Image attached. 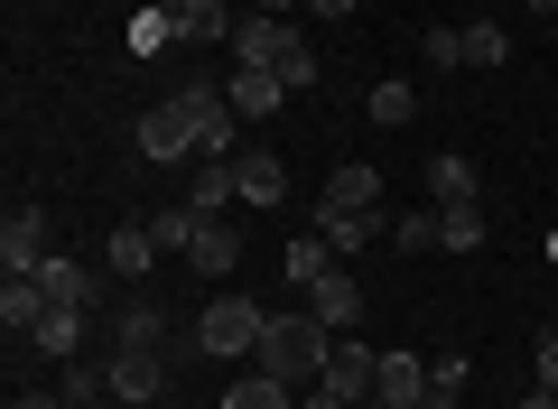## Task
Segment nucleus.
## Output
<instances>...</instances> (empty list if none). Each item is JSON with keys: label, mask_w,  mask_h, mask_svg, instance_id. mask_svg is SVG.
<instances>
[{"label": "nucleus", "mask_w": 558, "mask_h": 409, "mask_svg": "<svg viewBox=\"0 0 558 409\" xmlns=\"http://www.w3.org/2000/svg\"><path fill=\"white\" fill-rule=\"evenodd\" d=\"M326 353H336V326H326L317 308H299V316H270V335H260L252 363L270 372V382H289V390H317L326 382Z\"/></svg>", "instance_id": "obj_1"}, {"label": "nucleus", "mask_w": 558, "mask_h": 409, "mask_svg": "<svg viewBox=\"0 0 558 409\" xmlns=\"http://www.w3.org/2000/svg\"><path fill=\"white\" fill-rule=\"evenodd\" d=\"M233 65H270L289 94L317 84V47L299 38V20H270V10H242V20H233Z\"/></svg>", "instance_id": "obj_2"}, {"label": "nucleus", "mask_w": 558, "mask_h": 409, "mask_svg": "<svg viewBox=\"0 0 558 409\" xmlns=\"http://www.w3.org/2000/svg\"><path fill=\"white\" fill-rule=\"evenodd\" d=\"M260 335H270V308H260V298H242V289L205 298V316H196V345L215 353V363H252Z\"/></svg>", "instance_id": "obj_3"}, {"label": "nucleus", "mask_w": 558, "mask_h": 409, "mask_svg": "<svg viewBox=\"0 0 558 409\" xmlns=\"http://www.w3.org/2000/svg\"><path fill=\"white\" fill-rule=\"evenodd\" d=\"M178 103H186V121H196V158H233V149H242V112H233V94H223V84L186 75Z\"/></svg>", "instance_id": "obj_4"}, {"label": "nucleus", "mask_w": 558, "mask_h": 409, "mask_svg": "<svg viewBox=\"0 0 558 409\" xmlns=\"http://www.w3.org/2000/svg\"><path fill=\"white\" fill-rule=\"evenodd\" d=\"M140 158H159V168H186V158H196V121H186L178 94L140 112Z\"/></svg>", "instance_id": "obj_5"}, {"label": "nucleus", "mask_w": 558, "mask_h": 409, "mask_svg": "<svg viewBox=\"0 0 558 409\" xmlns=\"http://www.w3.org/2000/svg\"><path fill=\"white\" fill-rule=\"evenodd\" d=\"M326 390L354 400V409H373V400H381V353L354 345V335H336V353H326Z\"/></svg>", "instance_id": "obj_6"}, {"label": "nucleus", "mask_w": 558, "mask_h": 409, "mask_svg": "<svg viewBox=\"0 0 558 409\" xmlns=\"http://www.w3.org/2000/svg\"><path fill=\"white\" fill-rule=\"evenodd\" d=\"M47 261V205H10L0 224V279H28Z\"/></svg>", "instance_id": "obj_7"}, {"label": "nucleus", "mask_w": 558, "mask_h": 409, "mask_svg": "<svg viewBox=\"0 0 558 409\" xmlns=\"http://www.w3.org/2000/svg\"><path fill=\"white\" fill-rule=\"evenodd\" d=\"M326 215H381V177L363 168V158H344L336 177H326V195H317V224Z\"/></svg>", "instance_id": "obj_8"}, {"label": "nucleus", "mask_w": 558, "mask_h": 409, "mask_svg": "<svg viewBox=\"0 0 558 409\" xmlns=\"http://www.w3.org/2000/svg\"><path fill=\"white\" fill-rule=\"evenodd\" d=\"M159 390H168V363H159V353H121V345H112V400H121V409H149Z\"/></svg>", "instance_id": "obj_9"}, {"label": "nucleus", "mask_w": 558, "mask_h": 409, "mask_svg": "<svg viewBox=\"0 0 558 409\" xmlns=\"http://www.w3.org/2000/svg\"><path fill=\"white\" fill-rule=\"evenodd\" d=\"M233 187H242V205H279L289 195V158L279 149H233Z\"/></svg>", "instance_id": "obj_10"}, {"label": "nucleus", "mask_w": 558, "mask_h": 409, "mask_svg": "<svg viewBox=\"0 0 558 409\" xmlns=\"http://www.w3.org/2000/svg\"><path fill=\"white\" fill-rule=\"evenodd\" d=\"M168 28L186 47H233V10L223 0H168Z\"/></svg>", "instance_id": "obj_11"}, {"label": "nucleus", "mask_w": 558, "mask_h": 409, "mask_svg": "<svg viewBox=\"0 0 558 409\" xmlns=\"http://www.w3.org/2000/svg\"><path fill=\"white\" fill-rule=\"evenodd\" d=\"M307 308H317V316H326L336 335H354V326H363V289L344 279V261H336L326 279H307Z\"/></svg>", "instance_id": "obj_12"}, {"label": "nucleus", "mask_w": 558, "mask_h": 409, "mask_svg": "<svg viewBox=\"0 0 558 409\" xmlns=\"http://www.w3.org/2000/svg\"><path fill=\"white\" fill-rule=\"evenodd\" d=\"M186 205H196L205 224H223L242 205V187H233V158H196V187H186Z\"/></svg>", "instance_id": "obj_13"}, {"label": "nucleus", "mask_w": 558, "mask_h": 409, "mask_svg": "<svg viewBox=\"0 0 558 409\" xmlns=\"http://www.w3.org/2000/svg\"><path fill=\"white\" fill-rule=\"evenodd\" d=\"M28 279L47 289V308H94V270H84V261H65V252H47Z\"/></svg>", "instance_id": "obj_14"}, {"label": "nucleus", "mask_w": 558, "mask_h": 409, "mask_svg": "<svg viewBox=\"0 0 558 409\" xmlns=\"http://www.w3.org/2000/svg\"><path fill=\"white\" fill-rule=\"evenodd\" d=\"M223 94H233V112H242V121H270L279 103H289V84H279L270 65H233V84H223Z\"/></svg>", "instance_id": "obj_15"}, {"label": "nucleus", "mask_w": 558, "mask_h": 409, "mask_svg": "<svg viewBox=\"0 0 558 409\" xmlns=\"http://www.w3.org/2000/svg\"><path fill=\"white\" fill-rule=\"evenodd\" d=\"M112 345H121V353H159V345H168V316L149 308V298H121V316H112Z\"/></svg>", "instance_id": "obj_16"}, {"label": "nucleus", "mask_w": 558, "mask_h": 409, "mask_svg": "<svg viewBox=\"0 0 558 409\" xmlns=\"http://www.w3.org/2000/svg\"><path fill=\"white\" fill-rule=\"evenodd\" d=\"M428 195H438V205H475V195H484L475 158H465V149H438V158H428Z\"/></svg>", "instance_id": "obj_17"}, {"label": "nucleus", "mask_w": 558, "mask_h": 409, "mask_svg": "<svg viewBox=\"0 0 558 409\" xmlns=\"http://www.w3.org/2000/svg\"><path fill=\"white\" fill-rule=\"evenodd\" d=\"M102 261H112V279H149V270H159V233H149V224H121Z\"/></svg>", "instance_id": "obj_18"}, {"label": "nucleus", "mask_w": 558, "mask_h": 409, "mask_svg": "<svg viewBox=\"0 0 558 409\" xmlns=\"http://www.w3.org/2000/svg\"><path fill=\"white\" fill-rule=\"evenodd\" d=\"M223 409H299V390L270 382L260 363H242V372H233V390H223Z\"/></svg>", "instance_id": "obj_19"}, {"label": "nucleus", "mask_w": 558, "mask_h": 409, "mask_svg": "<svg viewBox=\"0 0 558 409\" xmlns=\"http://www.w3.org/2000/svg\"><path fill=\"white\" fill-rule=\"evenodd\" d=\"M28 345L57 353V363H75V353H84V308H47L38 326H28Z\"/></svg>", "instance_id": "obj_20"}, {"label": "nucleus", "mask_w": 558, "mask_h": 409, "mask_svg": "<svg viewBox=\"0 0 558 409\" xmlns=\"http://www.w3.org/2000/svg\"><path fill=\"white\" fill-rule=\"evenodd\" d=\"M381 400L418 409V400H428V363H418V353H381Z\"/></svg>", "instance_id": "obj_21"}, {"label": "nucleus", "mask_w": 558, "mask_h": 409, "mask_svg": "<svg viewBox=\"0 0 558 409\" xmlns=\"http://www.w3.org/2000/svg\"><path fill=\"white\" fill-rule=\"evenodd\" d=\"M186 261H196L205 279H233V270H242V233H233V224H205V233H196V252H186Z\"/></svg>", "instance_id": "obj_22"}, {"label": "nucleus", "mask_w": 558, "mask_h": 409, "mask_svg": "<svg viewBox=\"0 0 558 409\" xmlns=\"http://www.w3.org/2000/svg\"><path fill=\"white\" fill-rule=\"evenodd\" d=\"M381 233H391L381 215H326V224H317V242H326L336 261H344V252H363V242H381Z\"/></svg>", "instance_id": "obj_23"}, {"label": "nucleus", "mask_w": 558, "mask_h": 409, "mask_svg": "<svg viewBox=\"0 0 558 409\" xmlns=\"http://www.w3.org/2000/svg\"><path fill=\"white\" fill-rule=\"evenodd\" d=\"M38 316H47V289H38V279H0V326L28 335Z\"/></svg>", "instance_id": "obj_24"}, {"label": "nucleus", "mask_w": 558, "mask_h": 409, "mask_svg": "<svg viewBox=\"0 0 558 409\" xmlns=\"http://www.w3.org/2000/svg\"><path fill=\"white\" fill-rule=\"evenodd\" d=\"M149 233H159V252H196L205 215H196V205H159V215H149Z\"/></svg>", "instance_id": "obj_25"}, {"label": "nucleus", "mask_w": 558, "mask_h": 409, "mask_svg": "<svg viewBox=\"0 0 558 409\" xmlns=\"http://www.w3.org/2000/svg\"><path fill=\"white\" fill-rule=\"evenodd\" d=\"M438 242L447 252H484V205H438Z\"/></svg>", "instance_id": "obj_26"}, {"label": "nucleus", "mask_w": 558, "mask_h": 409, "mask_svg": "<svg viewBox=\"0 0 558 409\" xmlns=\"http://www.w3.org/2000/svg\"><path fill=\"white\" fill-rule=\"evenodd\" d=\"M457 38H465V65H502V57H512L502 20H475V28H457Z\"/></svg>", "instance_id": "obj_27"}, {"label": "nucleus", "mask_w": 558, "mask_h": 409, "mask_svg": "<svg viewBox=\"0 0 558 409\" xmlns=\"http://www.w3.org/2000/svg\"><path fill=\"white\" fill-rule=\"evenodd\" d=\"M410 112H418V94H410L400 75H381V84H373V121H381V131H400Z\"/></svg>", "instance_id": "obj_28"}, {"label": "nucleus", "mask_w": 558, "mask_h": 409, "mask_svg": "<svg viewBox=\"0 0 558 409\" xmlns=\"http://www.w3.org/2000/svg\"><path fill=\"white\" fill-rule=\"evenodd\" d=\"M391 242H400V252H438V205L400 215V224H391Z\"/></svg>", "instance_id": "obj_29"}, {"label": "nucleus", "mask_w": 558, "mask_h": 409, "mask_svg": "<svg viewBox=\"0 0 558 409\" xmlns=\"http://www.w3.org/2000/svg\"><path fill=\"white\" fill-rule=\"evenodd\" d=\"M418 409H465V363H438L428 372V400Z\"/></svg>", "instance_id": "obj_30"}, {"label": "nucleus", "mask_w": 558, "mask_h": 409, "mask_svg": "<svg viewBox=\"0 0 558 409\" xmlns=\"http://www.w3.org/2000/svg\"><path fill=\"white\" fill-rule=\"evenodd\" d=\"M418 57H428V65H465V38H457V28H428V38H418Z\"/></svg>", "instance_id": "obj_31"}, {"label": "nucleus", "mask_w": 558, "mask_h": 409, "mask_svg": "<svg viewBox=\"0 0 558 409\" xmlns=\"http://www.w3.org/2000/svg\"><path fill=\"white\" fill-rule=\"evenodd\" d=\"M168 38H178V28H168V10H149V20L131 28V47H140V57H149V47H168Z\"/></svg>", "instance_id": "obj_32"}, {"label": "nucleus", "mask_w": 558, "mask_h": 409, "mask_svg": "<svg viewBox=\"0 0 558 409\" xmlns=\"http://www.w3.org/2000/svg\"><path fill=\"white\" fill-rule=\"evenodd\" d=\"M539 390H558V335H539Z\"/></svg>", "instance_id": "obj_33"}, {"label": "nucleus", "mask_w": 558, "mask_h": 409, "mask_svg": "<svg viewBox=\"0 0 558 409\" xmlns=\"http://www.w3.org/2000/svg\"><path fill=\"white\" fill-rule=\"evenodd\" d=\"M10 409H75V400H65V390H20Z\"/></svg>", "instance_id": "obj_34"}, {"label": "nucleus", "mask_w": 558, "mask_h": 409, "mask_svg": "<svg viewBox=\"0 0 558 409\" xmlns=\"http://www.w3.org/2000/svg\"><path fill=\"white\" fill-rule=\"evenodd\" d=\"M307 10H317V20H354L363 0H307Z\"/></svg>", "instance_id": "obj_35"}, {"label": "nucleus", "mask_w": 558, "mask_h": 409, "mask_svg": "<svg viewBox=\"0 0 558 409\" xmlns=\"http://www.w3.org/2000/svg\"><path fill=\"white\" fill-rule=\"evenodd\" d=\"M521 10H531V20H549V28H558V0H521Z\"/></svg>", "instance_id": "obj_36"}, {"label": "nucleus", "mask_w": 558, "mask_h": 409, "mask_svg": "<svg viewBox=\"0 0 558 409\" xmlns=\"http://www.w3.org/2000/svg\"><path fill=\"white\" fill-rule=\"evenodd\" d=\"M252 10H270V20H289V10H299V0H252Z\"/></svg>", "instance_id": "obj_37"}, {"label": "nucleus", "mask_w": 558, "mask_h": 409, "mask_svg": "<svg viewBox=\"0 0 558 409\" xmlns=\"http://www.w3.org/2000/svg\"><path fill=\"white\" fill-rule=\"evenodd\" d=\"M521 409H558V390H531V400H521Z\"/></svg>", "instance_id": "obj_38"}, {"label": "nucleus", "mask_w": 558, "mask_h": 409, "mask_svg": "<svg viewBox=\"0 0 558 409\" xmlns=\"http://www.w3.org/2000/svg\"><path fill=\"white\" fill-rule=\"evenodd\" d=\"M373 409H391V400H373Z\"/></svg>", "instance_id": "obj_39"}]
</instances>
